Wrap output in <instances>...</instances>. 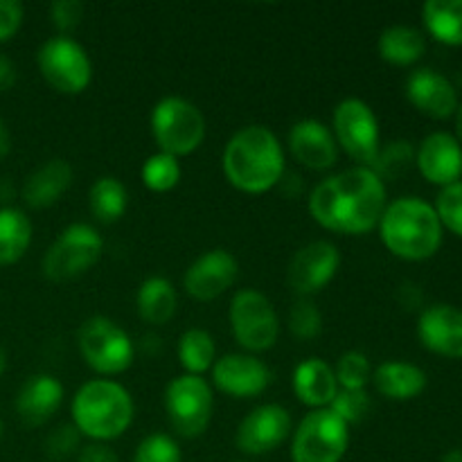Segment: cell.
Instances as JSON below:
<instances>
[{
  "mask_svg": "<svg viewBox=\"0 0 462 462\" xmlns=\"http://www.w3.org/2000/svg\"><path fill=\"white\" fill-rule=\"evenodd\" d=\"M373 382L377 393H382L388 400H413L427 388V373L420 365L406 364V361H386L377 365L373 374Z\"/></svg>",
  "mask_w": 462,
  "mask_h": 462,
  "instance_id": "cell-24",
  "label": "cell"
},
{
  "mask_svg": "<svg viewBox=\"0 0 462 462\" xmlns=\"http://www.w3.org/2000/svg\"><path fill=\"white\" fill-rule=\"evenodd\" d=\"M0 438H3V422H0Z\"/></svg>",
  "mask_w": 462,
  "mask_h": 462,
  "instance_id": "cell-47",
  "label": "cell"
},
{
  "mask_svg": "<svg viewBox=\"0 0 462 462\" xmlns=\"http://www.w3.org/2000/svg\"><path fill=\"white\" fill-rule=\"evenodd\" d=\"M217 347L215 338L206 329H188L179 341V359L180 365L188 370V374L201 377L203 373L212 370L215 365Z\"/></svg>",
  "mask_w": 462,
  "mask_h": 462,
  "instance_id": "cell-30",
  "label": "cell"
},
{
  "mask_svg": "<svg viewBox=\"0 0 462 462\" xmlns=\"http://www.w3.org/2000/svg\"><path fill=\"white\" fill-rule=\"evenodd\" d=\"M221 165L233 188L246 194H262L282 180V144L266 126H244L226 144Z\"/></svg>",
  "mask_w": 462,
  "mask_h": 462,
  "instance_id": "cell-2",
  "label": "cell"
},
{
  "mask_svg": "<svg viewBox=\"0 0 462 462\" xmlns=\"http://www.w3.org/2000/svg\"><path fill=\"white\" fill-rule=\"evenodd\" d=\"M379 54L395 66H411L427 50V39L420 30L411 25H391L379 36Z\"/></svg>",
  "mask_w": 462,
  "mask_h": 462,
  "instance_id": "cell-26",
  "label": "cell"
},
{
  "mask_svg": "<svg viewBox=\"0 0 462 462\" xmlns=\"http://www.w3.org/2000/svg\"><path fill=\"white\" fill-rule=\"evenodd\" d=\"M442 462H462V449H456V451H449V454L442 458Z\"/></svg>",
  "mask_w": 462,
  "mask_h": 462,
  "instance_id": "cell-44",
  "label": "cell"
},
{
  "mask_svg": "<svg viewBox=\"0 0 462 462\" xmlns=\"http://www.w3.org/2000/svg\"><path fill=\"white\" fill-rule=\"evenodd\" d=\"M237 273L239 264L233 253L226 248H212L189 264L183 284L194 300L208 302L228 291L237 280Z\"/></svg>",
  "mask_w": 462,
  "mask_h": 462,
  "instance_id": "cell-15",
  "label": "cell"
},
{
  "mask_svg": "<svg viewBox=\"0 0 462 462\" xmlns=\"http://www.w3.org/2000/svg\"><path fill=\"white\" fill-rule=\"evenodd\" d=\"M77 462H120L117 454L104 442H93V445L84 447L77 456Z\"/></svg>",
  "mask_w": 462,
  "mask_h": 462,
  "instance_id": "cell-41",
  "label": "cell"
},
{
  "mask_svg": "<svg viewBox=\"0 0 462 462\" xmlns=\"http://www.w3.org/2000/svg\"><path fill=\"white\" fill-rule=\"evenodd\" d=\"M104 251V239L88 224H72L57 237L43 257V273L52 282L79 278L93 269Z\"/></svg>",
  "mask_w": 462,
  "mask_h": 462,
  "instance_id": "cell-8",
  "label": "cell"
},
{
  "mask_svg": "<svg viewBox=\"0 0 462 462\" xmlns=\"http://www.w3.org/2000/svg\"><path fill=\"white\" fill-rule=\"evenodd\" d=\"M291 433V415L278 404L257 406L237 429V449L248 456H264L278 449Z\"/></svg>",
  "mask_w": 462,
  "mask_h": 462,
  "instance_id": "cell-14",
  "label": "cell"
},
{
  "mask_svg": "<svg viewBox=\"0 0 462 462\" xmlns=\"http://www.w3.org/2000/svg\"><path fill=\"white\" fill-rule=\"evenodd\" d=\"M165 409L171 429L183 438H199L212 420L210 383L197 374L171 379L165 391Z\"/></svg>",
  "mask_w": 462,
  "mask_h": 462,
  "instance_id": "cell-9",
  "label": "cell"
},
{
  "mask_svg": "<svg viewBox=\"0 0 462 462\" xmlns=\"http://www.w3.org/2000/svg\"><path fill=\"white\" fill-rule=\"evenodd\" d=\"M418 167L424 179L431 183L442 188L456 183L462 174V147L458 138L445 131L427 135L418 149Z\"/></svg>",
  "mask_w": 462,
  "mask_h": 462,
  "instance_id": "cell-19",
  "label": "cell"
},
{
  "mask_svg": "<svg viewBox=\"0 0 462 462\" xmlns=\"http://www.w3.org/2000/svg\"><path fill=\"white\" fill-rule=\"evenodd\" d=\"M5 368H7V355H5L3 346H0V374L5 373Z\"/></svg>",
  "mask_w": 462,
  "mask_h": 462,
  "instance_id": "cell-46",
  "label": "cell"
},
{
  "mask_svg": "<svg viewBox=\"0 0 462 462\" xmlns=\"http://www.w3.org/2000/svg\"><path fill=\"white\" fill-rule=\"evenodd\" d=\"M341 266V253L332 242H311L293 255L287 269V282L300 296H311L328 287Z\"/></svg>",
  "mask_w": 462,
  "mask_h": 462,
  "instance_id": "cell-13",
  "label": "cell"
},
{
  "mask_svg": "<svg viewBox=\"0 0 462 462\" xmlns=\"http://www.w3.org/2000/svg\"><path fill=\"white\" fill-rule=\"evenodd\" d=\"M14 79H16V70H14L12 61L0 54V90L9 88L14 84Z\"/></svg>",
  "mask_w": 462,
  "mask_h": 462,
  "instance_id": "cell-42",
  "label": "cell"
},
{
  "mask_svg": "<svg viewBox=\"0 0 462 462\" xmlns=\"http://www.w3.org/2000/svg\"><path fill=\"white\" fill-rule=\"evenodd\" d=\"M350 447V427L329 409L302 418L291 440L293 462H341Z\"/></svg>",
  "mask_w": 462,
  "mask_h": 462,
  "instance_id": "cell-7",
  "label": "cell"
},
{
  "mask_svg": "<svg viewBox=\"0 0 462 462\" xmlns=\"http://www.w3.org/2000/svg\"><path fill=\"white\" fill-rule=\"evenodd\" d=\"M293 391L296 397L310 409H328L338 393L337 373L323 359H307L293 373Z\"/></svg>",
  "mask_w": 462,
  "mask_h": 462,
  "instance_id": "cell-22",
  "label": "cell"
},
{
  "mask_svg": "<svg viewBox=\"0 0 462 462\" xmlns=\"http://www.w3.org/2000/svg\"><path fill=\"white\" fill-rule=\"evenodd\" d=\"M90 212L102 224H113L120 219L129 206V192L116 176H102L93 183L88 194Z\"/></svg>",
  "mask_w": 462,
  "mask_h": 462,
  "instance_id": "cell-29",
  "label": "cell"
},
{
  "mask_svg": "<svg viewBox=\"0 0 462 462\" xmlns=\"http://www.w3.org/2000/svg\"><path fill=\"white\" fill-rule=\"evenodd\" d=\"M413 162V147L406 140H395L388 147L379 149L377 161L373 162L370 170L379 176L382 180L395 179L402 171L409 170V165Z\"/></svg>",
  "mask_w": 462,
  "mask_h": 462,
  "instance_id": "cell-33",
  "label": "cell"
},
{
  "mask_svg": "<svg viewBox=\"0 0 462 462\" xmlns=\"http://www.w3.org/2000/svg\"><path fill=\"white\" fill-rule=\"evenodd\" d=\"M143 183L152 192H170L179 185L180 180V165L179 158L170 156L165 152H158L149 156L143 165Z\"/></svg>",
  "mask_w": 462,
  "mask_h": 462,
  "instance_id": "cell-31",
  "label": "cell"
},
{
  "mask_svg": "<svg viewBox=\"0 0 462 462\" xmlns=\"http://www.w3.org/2000/svg\"><path fill=\"white\" fill-rule=\"evenodd\" d=\"M291 153L310 170H329L338 158V144L332 131L319 120H300L289 131Z\"/></svg>",
  "mask_w": 462,
  "mask_h": 462,
  "instance_id": "cell-20",
  "label": "cell"
},
{
  "mask_svg": "<svg viewBox=\"0 0 462 462\" xmlns=\"http://www.w3.org/2000/svg\"><path fill=\"white\" fill-rule=\"evenodd\" d=\"M337 382L338 386L346 388V391H361V388L368 386V382L373 379V368H370V361L364 352H346V355L338 359L337 364Z\"/></svg>",
  "mask_w": 462,
  "mask_h": 462,
  "instance_id": "cell-32",
  "label": "cell"
},
{
  "mask_svg": "<svg viewBox=\"0 0 462 462\" xmlns=\"http://www.w3.org/2000/svg\"><path fill=\"white\" fill-rule=\"evenodd\" d=\"M334 138L359 167H373L379 144V122L364 99L347 97L334 111Z\"/></svg>",
  "mask_w": 462,
  "mask_h": 462,
  "instance_id": "cell-12",
  "label": "cell"
},
{
  "mask_svg": "<svg viewBox=\"0 0 462 462\" xmlns=\"http://www.w3.org/2000/svg\"><path fill=\"white\" fill-rule=\"evenodd\" d=\"M63 404V383L52 374H34L23 383L16 397L18 418L27 427H41L48 422Z\"/></svg>",
  "mask_w": 462,
  "mask_h": 462,
  "instance_id": "cell-21",
  "label": "cell"
},
{
  "mask_svg": "<svg viewBox=\"0 0 462 462\" xmlns=\"http://www.w3.org/2000/svg\"><path fill=\"white\" fill-rule=\"evenodd\" d=\"M32 242V224L18 208L0 210V266L21 260Z\"/></svg>",
  "mask_w": 462,
  "mask_h": 462,
  "instance_id": "cell-27",
  "label": "cell"
},
{
  "mask_svg": "<svg viewBox=\"0 0 462 462\" xmlns=\"http://www.w3.org/2000/svg\"><path fill=\"white\" fill-rule=\"evenodd\" d=\"M230 328L235 338L248 352L271 350L278 341L280 320L264 293L242 289L230 302Z\"/></svg>",
  "mask_w": 462,
  "mask_h": 462,
  "instance_id": "cell-10",
  "label": "cell"
},
{
  "mask_svg": "<svg viewBox=\"0 0 462 462\" xmlns=\"http://www.w3.org/2000/svg\"><path fill=\"white\" fill-rule=\"evenodd\" d=\"M84 3L79 0H57V3L50 5V16L52 23L57 25V30L61 32H72L84 18Z\"/></svg>",
  "mask_w": 462,
  "mask_h": 462,
  "instance_id": "cell-39",
  "label": "cell"
},
{
  "mask_svg": "<svg viewBox=\"0 0 462 462\" xmlns=\"http://www.w3.org/2000/svg\"><path fill=\"white\" fill-rule=\"evenodd\" d=\"M289 329L296 334L298 338H316L323 332V316H320L319 307L311 300L302 298L293 305L291 314H289Z\"/></svg>",
  "mask_w": 462,
  "mask_h": 462,
  "instance_id": "cell-36",
  "label": "cell"
},
{
  "mask_svg": "<svg viewBox=\"0 0 462 462\" xmlns=\"http://www.w3.org/2000/svg\"><path fill=\"white\" fill-rule=\"evenodd\" d=\"M406 95L418 111H422L429 117H436V120L454 116L456 108H458L456 86L431 68H420L409 77Z\"/></svg>",
  "mask_w": 462,
  "mask_h": 462,
  "instance_id": "cell-17",
  "label": "cell"
},
{
  "mask_svg": "<svg viewBox=\"0 0 462 462\" xmlns=\"http://www.w3.org/2000/svg\"><path fill=\"white\" fill-rule=\"evenodd\" d=\"M39 70L54 90L68 95L86 90L93 79L88 54L70 36H54L41 45Z\"/></svg>",
  "mask_w": 462,
  "mask_h": 462,
  "instance_id": "cell-11",
  "label": "cell"
},
{
  "mask_svg": "<svg viewBox=\"0 0 462 462\" xmlns=\"http://www.w3.org/2000/svg\"><path fill=\"white\" fill-rule=\"evenodd\" d=\"M79 352L95 373L111 377L129 370L135 359V347L129 334L104 316H93L79 328Z\"/></svg>",
  "mask_w": 462,
  "mask_h": 462,
  "instance_id": "cell-6",
  "label": "cell"
},
{
  "mask_svg": "<svg viewBox=\"0 0 462 462\" xmlns=\"http://www.w3.org/2000/svg\"><path fill=\"white\" fill-rule=\"evenodd\" d=\"M134 420V400L129 391L111 379L86 382L72 397V422L77 431L95 442L120 438Z\"/></svg>",
  "mask_w": 462,
  "mask_h": 462,
  "instance_id": "cell-4",
  "label": "cell"
},
{
  "mask_svg": "<svg viewBox=\"0 0 462 462\" xmlns=\"http://www.w3.org/2000/svg\"><path fill=\"white\" fill-rule=\"evenodd\" d=\"M420 341L431 352L462 359V310L454 305H431L418 323Z\"/></svg>",
  "mask_w": 462,
  "mask_h": 462,
  "instance_id": "cell-18",
  "label": "cell"
},
{
  "mask_svg": "<svg viewBox=\"0 0 462 462\" xmlns=\"http://www.w3.org/2000/svg\"><path fill=\"white\" fill-rule=\"evenodd\" d=\"M424 25L447 45H462V0H429L422 7Z\"/></svg>",
  "mask_w": 462,
  "mask_h": 462,
  "instance_id": "cell-28",
  "label": "cell"
},
{
  "mask_svg": "<svg viewBox=\"0 0 462 462\" xmlns=\"http://www.w3.org/2000/svg\"><path fill=\"white\" fill-rule=\"evenodd\" d=\"M328 409L332 411L334 415H338V418L350 427V424L361 422V420L368 415L370 395L365 388H361V391H346V388H341V391L334 395L332 404H329Z\"/></svg>",
  "mask_w": 462,
  "mask_h": 462,
  "instance_id": "cell-34",
  "label": "cell"
},
{
  "mask_svg": "<svg viewBox=\"0 0 462 462\" xmlns=\"http://www.w3.org/2000/svg\"><path fill=\"white\" fill-rule=\"evenodd\" d=\"M436 212L442 226L462 237V180L442 188V192L438 194Z\"/></svg>",
  "mask_w": 462,
  "mask_h": 462,
  "instance_id": "cell-37",
  "label": "cell"
},
{
  "mask_svg": "<svg viewBox=\"0 0 462 462\" xmlns=\"http://www.w3.org/2000/svg\"><path fill=\"white\" fill-rule=\"evenodd\" d=\"M456 131H458V143H462V106L458 108V117H456Z\"/></svg>",
  "mask_w": 462,
  "mask_h": 462,
  "instance_id": "cell-45",
  "label": "cell"
},
{
  "mask_svg": "<svg viewBox=\"0 0 462 462\" xmlns=\"http://www.w3.org/2000/svg\"><path fill=\"white\" fill-rule=\"evenodd\" d=\"M23 23V5L18 0H0V43L12 39Z\"/></svg>",
  "mask_w": 462,
  "mask_h": 462,
  "instance_id": "cell-40",
  "label": "cell"
},
{
  "mask_svg": "<svg viewBox=\"0 0 462 462\" xmlns=\"http://www.w3.org/2000/svg\"><path fill=\"white\" fill-rule=\"evenodd\" d=\"M134 462H180V449L165 433H152L135 447Z\"/></svg>",
  "mask_w": 462,
  "mask_h": 462,
  "instance_id": "cell-35",
  "label": "cell"
},
{
  "mask_svg": "<svg viewBox=\"0 0 462 462\" xmlns=\"http://www.w3.org/2000/svg\"><path fill=\"white\" fill-rule=\"evenodd\" d=\"M386 185L370 167H355L325 179L310 197V212L323 228L365 235L386 210Z\"/></svg>",
  "mask_w": 462,
  "mask_h": 462,
  "instance_id": "cell-1",
  "label": "cell"
},
{
  "mask_svg": "<svg viewBox=\"0 0 462 462\" xmlns=\"http://www.w3.org/2000/svg\"><path fill=\"white\" fill-rule=\"evenodd\" d=\"M152 134L161 152L188 156L206 138V120L197 104L183 97H162L152 111Z\"/></svg>",
  "mask_w": 462,
  "mask_h": 462,
  "instance_id": "cell-5",
  "label": "cell"
},
{
  "mask_svg": "<svg viewBox=\"0 0 462 462\" xmlns=\"http://www.w3.org/2000/svg\"><path fill=\"white\" fill-rule=\"evenodd\" d=\"M212 382L226 395L246 400L262 395L273 382V374L257 356L226 355L212 365Z\"/></svg>",
  "mask_w": 462,
  "mask_h": 462,
  "instance_id": "cell-16",
  "label": "cell"
},
{
  "mask_svg": "<svg viewBox=\"0 0 462 462\" xmlns=\"http://www.w3.org/2000/svg\"><path fill=\"white\" fill-rule=\"evenodd\" d=\"M79 438L81 433L77 431L75 424H63V427L54 429L48 436L45 451H48V456L52 460H63L79 449Z\"/></svg>",
  "mask_w": 462,
  "mask_h": 462,
  "instance_id": "cell-38",
  "label": "cell"
},
{
  "mask_svg": "<svg viewBox=\"0 0 462 462\" xmlns=\"http://www.w3.org/2000/svg\"><path fill=\"white\" fill-rule=\"evenodd\" d=\"M379 233L393 255L402 260H427L442 244V224L436 208L418 197L388 203L379 221Z\"/></svg>",
  "mask_w": 462,
  "mask_h": 462,
  "instance_id": "cell-3",
  "label": "cell"
},
{
  "mask_svg": "<svg viewBox=\"0 0 462 462\" xmlns=\"http://www.w3.org/2000/svg\"><path fill=\"white\" fill-rule=\"evenodd\" d=\"M135 305H138L140 319L147 320L149 325L170 323L176 314L174 284L161 275L144 280L138 289Z\"/></svg>",
  "mask_w": 462,
  "mask_h": 462,
  "instance_id": "cell-25",
  "label": "cell"
},
{
  "mask_svg": "<svg viewBox=\"0 0 462 462\" xmlns=\"http://www.w3.org/2000/svg\"><path fill=\"white\" fill-rule=\"evenodd\" d=\"M70 183V162L63 161V158H52L27 176L25 185H23V199L32 208H48L68 192Z\"/></svg>",
  "mask_w": 462,
  "mask_h": 462,
  "instance_id": "cell-23",
  "label": "cell"
},
{
  "mask_svg": "<svg viewBox=\"0 0 462 462\" xmlns=\"http://www.w3.org/2000/svg\"><path fill=\"white\" fill-rule=\"evenodd\" d=\"M9 152H12V135H9L7 125L0 120V158L7 156Z\"/></svg>",
  "mask_w": 462,
  "mask_h": 462,
  "instance_id": "cell-43",
  "label": "cell"
}]
</instances>
